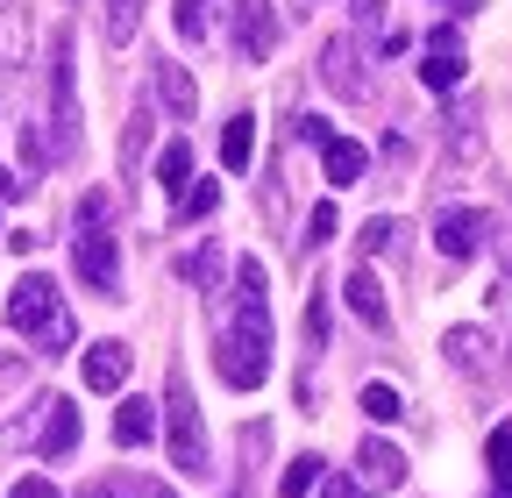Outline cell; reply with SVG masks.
Returning a JSON list of instances; mask_svg holds the SVG:
<instances>
[{
	"label": "cell",
	"instance_id": "obj_2",
	"mask_svg": "<svg viewBox=\"0 0 512 498\" xmlns=\"http://www.w3.org/2000/svg\"><path fill=\"white\" fill-rule=\"evenodd\" d=\"M164 434H171V463L200 477L207 470V427H200V399L185 392L178 370H171V392H164Z\"/></svg>",
	"mask_w": 512,
	"mask_h": 498
},
{
	"label": "cell",
	"instance_id": "obj_6",
	"mask_svg": "<svg viewBox=\"0 0 512 498\" xmlns=\"http://www.w3.org/2000/svg\"><path fill=\"white\" fill-rule=\"evenodd\" d=\"M271 50H278L271 0H242V57H249V65H271Z\"/></svg>",
	"mask_w": 512,
	"mask_h": 498
},
{
	"label": "cell",
	"instance_id": "obj_9",
	"mask_svg": "<svg viewBox=\"0 0 512 498\" xmlns=\"http://www.w3.org/2000/svg\"><path fill=\"white\" fill-rule=\"evenodd\" d=\"M320 157H328V178H335V185H356V178L370 171V150L349 143V136H328V143H320Z\"/></svg>",
	"mask_w": 512,
	"mask_h": 498
},
{
	"label": "cell",
	"instance_id": "obj_1",
	"mask_svg": "<svg viewBox=\"0 0 512 498\" xmlns=\"http://www.w3.org/2000/svg\"><path fill=\"white\" fill-rule=\"evenodd\" d=\"M242 321L221 335V378L235 385V392H256V385H264L271 378V306H264V264H256V257H242Z\"/></svg>",
	"mask_w": 512,
	"mask_h": 498
},
{
	"label": "cell",
	"instance_id": "obj_26",
	"mask_svg": "<svg viewBox=\"0 0 512 498\" xmlns=\"http://www.w3.org/2000/svg\"><path fill=\"white\" fill-rule=\"evenodd\" d=\"M320 498H370L356 477H328V484H320Z\"/></svg>",
	"mask_w": 512,
	"mask_h": 498
},
{
	"label": "cell",
	"instance_id": "obj_30",
	"mask_svg": "<svg viewBox=\"0 0 512 498\" xmlns=\"http://www.w3.org/2000/svg\"><path fill=\"white\" fill-rule=\"evenodd\" d=\"M150 498H178V491H164V484H157V491H150Z\"/></svg>",
	"mask_w": 512,
	"mask_h": 498
},
{
	"label": "cell",
	"instance_id": "obj_25",
	"mask_svg": "<svg viewBox=\"0 0 512 498\" xmlns=\"http://www.w3.org/2000/svg\"><path fill=\"white\" fill-rule=\"evenodd\" d=\"M306 228H313V235H306V242H328V235H335V228H342V221H335V207H313V221H306Z\"/></svg>",
	"mask_w": 512,
	"mask_h": 498
},
{
	"label": "cell",
	"instance_id": "obj_7",
	"mask_svg": "<svg viewBox=\"0 0 512 498\" xmlns=\"http://www.w3.org/2000/svg\"><path fill=\"white\" fill-rule=\"evenodd\" d=\"M128 363H136V356H128L121 342H93L86 349V385L93 392H121L128 385Z\"/></svg>",
	"mask_w": 512,
	"mask_h": 498
},
{
	"label": "cell",
	"instance_id": "obj_23",
	"mask_svg": "<svg viewBox=\"0 0 512 498\" xmlns=\"http://www.w3.org/2000/svg\"><path fill=\"white\" fill-rule=\"evenodd\" d=\"M477 349H484L477 328H456V335H448V356H456V363H477Z\"/></svg>",
	"mask_w": 512,
	"mask_h": 498
},
{
	"label": "cell",
	"instance_id": "obj_28",
	"mask_svg": "<svg viewBox=\"0 0 512 498\" xmlns=\"http://www.w3.org/2000/svg\"><path fill=\"white\" fill-rule=\"evenodd\" d=\"M299 136H306V143H328L335 129H328V114H306V121H299Z\"/></svg>",
	"mask_w": 512,
	"mask_h": 498
},
{
	"label": "cell",
	"instance_id": "obj_20",
	"mask_svg": "<svg viewBox=\"0 0 512 498\" xmlns=\"http://www.w3.org/2000/svg\"><path fill=\"white\" fill-rule=\"evenodd\" d=\"M157 93L178 107V114H192V100H200V93H192V79L185 72H157Z\"/></svg>",
	"mask_w": 512,
	"mask_h": 498
},
{
	"label": "cell",
	"instance_id": "obj_14",
	"mask_svg": "<svg viewBox=\"0 0 512 498\" xmlns=\"http://www.w3.org/2000/svg\"><path fill=\"white\" fill-rule=\"evenodd\" d=\"M79 449V406H50V427H43V456H72Z\"/></svg>",
	"mask_w": 512,
	"mask_h": 498
},
{
	"label": "cell",
	"instance_id": "obj_4",
	"mask_svg": "<svg viewBox=\"0 0 512 498\" xmlns=\"http://www.w3.org/2000/svg\"><path fill=\"white\" fill-rule=\"evenodd\" d=\"M50 321H64V314H57V285H50V278H22V285L8 292V328H15V335H50Z\"/></svg>",
	"mask_w": 512,
	"mask_h": 498
},
{
	"label": "cell",
	"instance_id": "obj_29",
	"mask_svg": "<svg viewBox=\"0 0 512 498\" xmlns=\"http://www.w3.org/2000/svg\"><path fill=\"white\" fill-rule=\"evenodd\" d=\"M86 498H114V491H107V484H93V491H86Z\"/></svg>",
	"mask_w": 512,
	"mask_h": 498
},
{
	"label": "cell",
	"instance_id": "obj_12",
	"mask_svg": "<svg viewBox=\"0 0 512 498\" xmlns=\"http://www.w3.org/2000/svg\"><path fill=\"white\" fill-rule=\"evenodd\" d=\"M349 306H356V321H370V328H384V321H392V314H384V292H377V278L370 271H349Z\"/></svg>",
	"mask_w": 512,
	"mask_h": 498
},
{
	"label": "cell",
	"instance_id": "obj_10",
	"mask_svg": "<svg viewBox=\"0 0 512 498\" xmlns=\"http://www.w3.org/2000/svg\"><path fill=\"white\" fill-rule=\"evenodd\" d=\"M249 157H256V114H235L228 129H221V164L228 171H249Z\"/></svg>",
	"mask_w": 512,
	"mask_h": 498
},
{
	"label": "cell",
	"instance_id": "obj_13",
	"mask_svg": "<svg viewBox=\"0 0 512 498\" xmlns=\"http://www.w3.org/2000/svg\"><path fill=\"white\" fill-rule=\"evenodd\" d=\"M157 185H164V193H171V200H178V193H185V185H192V150H185V136L157 150Z\"/></svg>",
	"mask_w": 512,
	"mask_h": 498
},
{
	"label": "cell",
	"instance_id": "obj_27",
	"mask_svg": "<svg viewBox=\"0 0 512 498\" xmlns=\"http://www.w3.org/2000/svg\"><path fill=\"white\" fill-rule=\"evenodd\" d=\"M8 498H57V484H50V477H22Z\"/></svg>",
	"mask_w": 512,
	"mask_h": 498
},
{
	"label": "cell",
	"instance_id": "obj_18",
	"mask_svg": "<svg viewBox=\"0 0 512 498\" xmlns=\"http://www.w3.org/2000/svg\"><path fill=\"white\" fill-rule=\"evenodd\" d=\"M136 22H143V0H107V36H114V43L136 36Z\"/></svg>",
	"mask_w": 512,
	"mask_h": 498
},
{
	"label": "cell",
	"instance_id": "obj_3",
	"mask_svg": "<svg viewBox=\"0 0 512 498\" xmlns=\"http://www.w3.org/2000/svg\"><path fill=\"white\" fill-rule=\"evenodd\" d=\"M72 264H79V278L93 285V292H121V242L107 235V228H86L79 235V249H72Z\"/></svg>",
	"mask_w": 512,
	"mask_h": 498
},
{
	"label": "cell",
	"instance_id": "obj_22",
	"mask_svg": "<svg viewBox=\"0 0 512 498\" xmlns=\"http://www.w3.org/2000/svg\"><path fill=\"white\" fill-rule=\"evenodd\" d=\"M306 342H313V349L328 342V292H313V306H306Z\"/></svg>",
	"mask_w": 512,
	"mask_h": 498
},
{
	"label": "cell",
	"instance_id": "obj_21",
	"mask_svg": "<svg viewBox=\"0 0 512 498\" xmlns=\"http://www.w3.org/2000/svg\"><path fill=\"white\" fill-rule=\"evenodd\" d=\"M171 22H178V36L192 43V36L207 29V0H178V8H171Z\"/></svg>",
	"mask_w": 512,
	"mask_h": 498
},
{
	"label": "cell",
	"instance_id": "obj_16",
	"mask_svg": "<svg viewBox=\"0 0 512 498\" xmlns=\"http://www.w3.org/2000/svg\"><path fill=\"white\" fill-rule=\"evenodd\" d=\"M320 484V456H292V470L278 477V498H306Z\"/></svg>",
	"mask_w": 512,
	"mask_h": 498
},
{
	"label": "cell",
	"instance_id": "obj_17",
	"mask_svg": "<svg viewBox=\"0 0 512 498\" xmlns=\"http://www.w3.org/2000/svg\"><path fill=\"white\" fill-rule=\"evenodd\" d=\"M214 207H221V185H214V178H192V185H185V221H207Z\"/></svg>",
	"mask_w": 512,
	"mask_h": 498
},
{
	"label": "cell",
	"instance_id": "obj_15",
	"mask_svg": "<svg viewBox=\"0 0 512 498\" xmlns=\"http://www.w3.org/2000/svg\"><path fill=\"white\" fill-rule=\"evenodd\" d=\"M420 86H427V93H456V86H463V57H441V50H434L427 65H420Z\"/></svg>",
	"mask_w": 512,
	"mask_h": 498
},
{
	"label": "cell",
	"instance_id": "obj_24",
	"mask_svg": "<svg viewBox=\"0 0 512 498\" xmlns=\"http://www.w3.org/2000/svg\"><path fill=\"white\" fill-rule=\"evenodd\" d=\"M392 235H399V228H392V221H384V214H377V221H363V235H356V242H363V249H384V242H392Z\"/></svg>",
	"mask_w": 512,
	"mask_h": 498
},
{
	"label": "cell",
	"instance_id": "obj_19",
	"mask_svg": "<svg viewBox=\"0 0 512 498\" xmlns=\"http://www.w3.org/2000/svg\"><path fill=\"white\" fill-rule=\"evenodd\" d=\"M363 413H370V420H399L406 406H399V392H392V385H363Z\"/></svg>",
	"mask_w": 512,
	"mask_h": 498
},
{
	"label": "cell",
	"instance_id": "obj_8",
	"mask_svg": "<svg viewBox=\"0 0 512 498\" xmlns=\"http://www.w3.org/2000/svg\"><path fill=\"white\" fill-rule=\"evenodd\" d=\"M150 434H157V413H150V399H121V406H114V442H121V449H143Z\"/></svg>",
	"mask_w": 512,
	"mask_h": 498
},
{
	"label": "cell",
	"instance_id": "obj_5",
	"mask_svg": "<svg viewBox=\"0 0 512 498\" xmlns=\"http://www.w3.org/2000/svg\"><path fill=\"white\" fill-rule=\"evenodd\" d=\"M434 242H441V257H477V242H484V207H448L434 221Z\"/></svg>",
	"mask_w": 512,
	"mask_h": 498
},
{
	"label": "cell",
	"instance_id": "obj_11",
	"mask_svg": "<svg viewBox=\"0 0 512 498\" xmlns=\"http://www.w3.org/2000/svg\"><path fill=\"white\" fill-rule=\"evenodd\" d=\"M356 463H363V484H399V477H406V456H399L392 442H363Z\"/></svg>",
	"mask_w": 512,
	"mask_h": 498
}]
</instances>
